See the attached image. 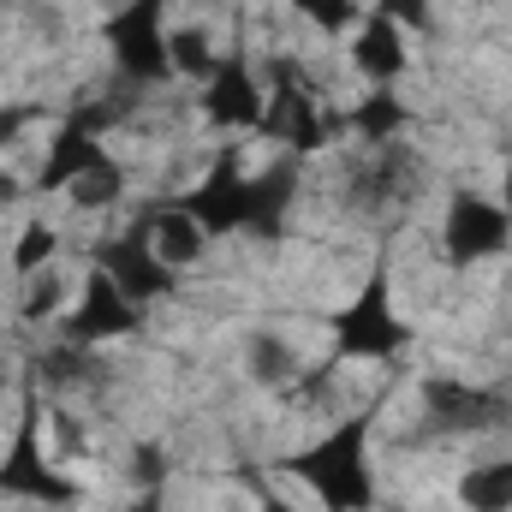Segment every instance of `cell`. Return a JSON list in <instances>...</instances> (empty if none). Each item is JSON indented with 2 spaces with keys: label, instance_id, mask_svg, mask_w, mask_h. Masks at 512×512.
Returning a JSON list of instances; mask_svg holds the SVG:
<instances>
[{
  "label": "cell",
  "instance_id": "d6986e66",
  "mask_svg": "<svg viewBox=\"0 0 512 512\" xmlns=\"http://www.w3.org/2000/svg\"><path fill=\"white\" fill-rule=\"evenodd\" d=\"M459 507L465 512H512V453L477 465L459 477Z\"/></svg>",
  "mask_w": 512,
  "mask_h": 512
},
{
  "label": "cell",
  "instance_id": "3957f363",
  "mask_svg": "<svg viewBox=\"0 0 512 512\" xmlns=\"http://www.w3.org/2000/svg\"><path fill=\"white\" fill-rule=\"evenodd\" d=\"M18 423H12V441L0 453V501H30V507H54V512H72L84 501V483L54 471L48 459V441H42V393L36 382L18 393Z\"/></svg>",
  "mask_w": 512,
  "mask_h": 512
},
{
  "label": "cell",
  "instance_id": "d6a6232c",
  "mask_svg": "<svg viewBox=\"0 0 512 512\" xmlns=\"http://www.w3.org/2000/svg\"><path fill=\"white\" fill-rule=\"evenodd\" d=\"M501 209H507V215H512V167H507V173H501Z\"/></svg>",
  "mask_w": 512,
  "mask_h": 512
},
{
  "label": "cell",
  "instance_id": "f1b7e54d",
  "mask_svg": "<svg viewBox=\"0 0 512 512\" xmlns=\"http://www.w3.org/2000/svg\"><path fill=\"white\" fill-rule=\"evenodd\" d=\"M245 483H251V495H256V512H304L298 501H286V495H280L262 471H245Z\"/></svg>",
  "mask_w": 512,
  "mask_h": 512
},
{
  "label": "cell",
  "instance_id": "44dd1931",
  "mask_svg": "<svg viewBox=\"0 0 512 512\" xmlns=\"http://www.w3.org/2000/svg\"><path fill=\"white\" fill-rule=\"evenodd\" d=\"M54 256H60V233H54L48 221H24V227H18V239H12V256H6V268H12L18 280H30V274L54 268Z\"/></svg>",
  "mask_w": 512,
  "mask_h": 512
},
{
  "label": "cell",
  "instance_id": "6da1fadb",
  "mask_svg": "<svg viewBox=\"0 0 512 512\" xmlns=\"http://www.w3.org/2000/svg\"><path fill=\"white\" fill-rule=\"evenodd\" d=\"M382 399H364L352 417H340L322 441H310L304 453H286L280 471L298 477L322 512H376L382 507V489H376V465H370V435H376V417H382Z\"/></svg>",
  "mask_w": 512,
  "mask_h": 512
},
{
  "label": "cell",
  "instance_id": "277c9868",
  "mask_svg": "<svg viewBox=\"0 0 512 512\" xmlns=\"http://www.w3.org/2000/svg\"><path fill=\"white\" fill-rule=\"evenodd\" d=\"M102 42L114 54V72L120 84H131L137 96L143 90H161L173 84V54H167V0H126L102 18Z\"/></svg>",
  "mask_w": 512,
  "mask_h": 512
},
{
  "label": "cell",
  "instance_id": "484cf974",
  "mask_svg": "<svg viewBox=\"0 0 512 512\" xmlns=\"http://www.w3.org/2000/svg\"><path fill=\"white\" fill-rule=\"evenodd\" d=\"M376 12H387L393 24H405L411 36H423V30L435 24V18H429V12H435V0H376Z\"/></svg>",
  "mask_w": 512,
  "mask_h": 512
},
{
  "label": "cell",
  "instance_id": "8992f818",
  "mask_svg": "<svg viewBox=\"0 0 512 512\" xmlns=\"http://www.w3.org/2000/svg\"><path fill=\"white\" fill-rule=\"evenodd\" d=\"M90 268H102L131 304H143V310L161 304V298H179V292H185V274H179L167 256H155L149 233H143L137 221H126L120 233H102V239L90 245Z\"/></svg>",
  "mask_w": 512,
  "mask_h": 512
},
{
  "label": "cell",
  "instance_id": "5bb4252c",
  "mask_svg": "<svg viewBox=\"0 0 512 512\" xmlns=\"http://www.w3.org/2000/svg\"><path fill=\"white\" fill-rule=\"evenodd\" d=\"M102 161H114L108 155V137L90 126L84 114H66L54 137H48V155H42V167L30 173V191L36 197H60V191H72L84 173H96Z\"/></svg>",
  "mask_w": 512,
  "mask_h": 512
},
{
  "label": "cell",
  "instance_id": "e0dca14e",
  "mask_svg": "<svg viewBox=\"0 0 512 512\" xmlns=\"http://www.w3.org/2000/svg\"><path fill=\"white\" fill-rule=\"evenodd\" d=\"M102 358L90 352V346H66V340H54L36 364H30V382L36 387H54L60 399H72V393H90V387H102Z\"/></svg>",
  "mask_w": 512,
  "mask_h": 512
},
{
  "label": "cell",
  "instance_id": "7402d4cb",
  "mask_svg": "<svg viewBox=\"0 0 512 512\" xmlns=\"http://www.w3.org/2000/svg\"><path fill=\"white\" fill-rule=\"evenodd\" d=\"M66 197H72L78 209H120V203H126V167H120V161H102V167L84 173Z\"/></svg>",
  "mask_w": 512,
  "mask_h": 512
},
{
  "label": "cell",
  "instance_id": "52a82bcc",
  "mask_svg": "<svg viewBox=\"0 0 512 512\" xmlns=\"http://www.w3.org/2000/svg\"><path fill=\"white\" fill-rule=\"evenodd\" d=\"M512 251V215L501 209V197L483 191H453L447 215H441V262L447 268H477Z\"/></svg>",
  "mask_w": 512,
  "mask_h": 512
},
{
  "label": "cell",
  "instance_id": "cb8c5ba5",
  "mask_svg": "<svg viewBox=\"0 0 512 512\" xmlns=\"http://www.w3.org/2000/svg\"><path fill=\"white\" fill-rule=\"evenodd\" d=\"M251 376H256V382L286 387L292 376H298V358L286 352V340H274V334H256V340H251Z\"/></svg>",
  "mask_w": 512,
  "mask_h": 512
},
{
  "label": "cell",
  "instance_id": "1f68e13d",
  "mask_svg": "<svg viewBox=\"0 0 512 512\" xmlns=\"http://www.w3.org/2000/svg\"><path fill=\"white\" fill-rule=\"evenodd\" d=\"M126 512H167V483L161 489H137L126 501Z\"/></svg>",
  "mask_w": 512,
  "mask_h": 512
},
{
  "label": "cell",
  "instance_id": "4316f807",
  "mask_svg": "<svg viewBox=\"0 0 512 512\" xmlns=\"http://www.w3.org/2000/svg\"><path fill=\"white\" fill-rule=\"evenodd\" d=\"M131 465H137V489H161L167 483V453L155 447V441H137V453H131Z\"/></svg>",
  "mask_w": 512,
  "mask_h": 512
},
{
  "label": "cell",
  "instance_id": "f546056e",
  "mask_svg": "<svg viewBox=\"0 0 512 512\" xmlns=\"http://www.w3.org/2000/svg\"><path fill=\"white\" fill-rule=\"evenodd\" d=\"M54 441H60V453H72V459H84L90 447H84V423L78 417H54Z\"/></svg>",
  "mask_w": 512,
  "mask_h": 512
},
{
  "label": "cell",
  "instance_id": "5b68a950",
  "mask_svg": "<svg viewBox=\"0 0 512 512\" xmlns=\"http://www.w3.org/2000/svg\"><path fill=\"white\" fill-rule=\"evenodd\" d=\"M298 60H268V114H262V126L256 137L262 143H274V149H286V155H298V161H310L316 149H328V137H334V120H328V108L316 102V90H310V78L298 84V72H292Z\"/></svg>",
  "mask_w": 512,
  "mask_h": 512
},
{
  "label": "cell",
  "instance_id": "30bf717a",
  "mask_svg": "<svg viewBox=\"0 0 512 512\" xmlns=\"http://www.w3.org/2000/svg\"><path fill=\"white\" fill-rule=\"evenodd\" d=\"M507 423L512 405L495 387H471L453 382V376L423 382V435H489V429H507Z\"/></svg>",
  "mask_w": 512,
  "mask_h": 512
},
{
  "label": "cell",
  "instance_id": "2e32d148",
  "mask_svg": "<svg viewBox=\"0 0 512 512\" xmlns=\"http://www.w3.org/2000/svg\"><path fill=\"white\" fill-rule=\"evenodd\" d=\"M131 221L149 233V245H155V256H167L179 274L203 256V245H209V233L179 209V197H143L137 209H131Z\"/></svg>",
  "mask_w": 512,
  "mask_h": 512
},
{
  "label": "cell",
  "instance_id": "9a60e30c",
  "mask_svg": "<svg viewBox=\"0 0 512 512\" xmlns=\"http://www.w3.org/2000/svg\"><path fill=\"white\" fill-rule=\"evenodd\" d=\"M352 72L370 90H399V78L411 72V30L370 6L352 30Z\"/></svg>",
  "mask_w": 512,
  "mask_h": 512
},
{
  "label": "cell",
  "instance_id": "7c38bea8",
  "mask_svg": "<svg viewBox=\"0 0 512 512\" xmlns=\"http://www.w3.org/2000/svg\"><path fill=\"white\" fill-rule=\"evenodd\" d=\"M245 179H251L245 155H239V149H221L215 167H209L191 191H179V209H185L209 239H233V233H245Z\"/></svg>",
  "mask_w": 512,
  "mask_h": 512
},
{
  "label": "cell",
  "instance_id": "83f0119b",
  "mask_svg": "<svg viewBox=\"0 0 512 512\" xmlns=\"http://www.w3.org/2000/svg\"><path fill=\"white\" fill-rule=\"evenodd\" d=\"M42 120V102H0V149Z\"/></svg>",
  "mask_w": 512,
  "mask_h": 512
},
{
  "label": "cell",
  "instance_id": "ba28073f",
  "mask_svg": "<svg viewBox=\"0 0 512 512\" xmlns=\"http://www.w3.org/2000/svg\"><path fill=\"white\" fill-rule=\"evenodd\" d=\"M197 114L221 131H251L256 137L262 114H268V84H262V72H256V60H251L245 42H233V48L215 60V72L197 84Z\"/></svg>",
  "mask_w": 512,
  "mask_h": 512
},
{
  "label": "cell",
  "instance_id": "d4e9b609",
  "mask_svg": "<svg viewBox=\"0 0 512 512\" xmlns=\"http://www.w3.org/2000/svg\"><path fill=\"white\" fill-rule=\"evenodd\" d=\"M60 304H66V280L54 268L24 280V322H48V316H60Z\"/></svg>",
  "mask_w": 512,
  "mask_h": 512
},
{
  "label": "cell",
  "instance_id": "4dcf8cb0",
  "mask_svg": "<svg viewBox=\"0 0 512 512\" xmlns=\"http://www.w3.org/2000/svg\"><path fill=\"white\" fill-rule=\"evenodd\" d=\"M24 197H36V191H30V179H18L12 167H0V209H18Z\"/></svg>",
  "mask_w": 512,
  "mask_h": 512
},
{
  "label": "cell",
  "instance_id": "7a4b0ae2",
  "mask_svg": "<svg viewBox=\"0 0 512 512\" xmlns=\"http://www.w3.org/2000/svg\"><path fill=\"white\" fill-rule=\"evenodd\" d=\"M411 352H417V328L393 304V256H387V239H382L364 286L328 316V358L322 364H334V370L340 364H387L399 376L411 364Z\"/></svg>",
  "mask_w": 512,
  "mask_h": 512
},
{
  "label": "cell",
  "instance_id": "ac0fdd59",
  "mask_svg": "<svg viewBox=\"0 0 512 512\" xmlns=\"http://www.w3.org/2000/svg\"><path fill=\"white\" fill-rule=\"evenodd\" d=\"M411 126V108H405V96L399 90H370L352 114H346V131L364 143V149H382V143H399Z\"/></svg>",
  "mask_w": 512,
  "mask_h": 512
},
{
  "label": "cell",
  "instance_id": "ffe728a7",
  "mask_svg": "<svg viewBox=\"0 0 512 512\" xmlns=\"http://www.w3.org/2000/svg\"><path fill=\"white\" fill-rule=\"evenodd\" d=\"M167 54H173V78H191V84H203V78L215 72V60H221L203 24H179V30H167Z\"/></svg>",
  "mask_w": 512,
  "mask_h": 512
},
{
  "label": "cell",
  "instance_id": "9c48e42d",
  "mask_svg": "<svg viewBox=\"0 0 512 512\" xmlns=\"http://www.w3.org/2000/svg\"><path fill=\"white\" fill-rule=\"evenodd\" d=\"M137 334H143V304H131L102 268H84L78 304L60 310V340L96 352V346H120V340H137Z\"/></svg>",
  "mask_w": 512,
  "mask_h": 512
},
{
  "label": "cell",
  "instance_id": "4fadbf2b",
  "mask_svg": "<svg viewBox=\"0 0 512 512\" xmlns=\"http://www.w3.org/2000/svg\"><path fill=\"white\" fill-rule=\"evenodd\" d=\"M423 191V155L399 137V143H382L370 149V161L352 167V209H370V215H393L405 203H417Z\"/></svg>",
  "mask_w": 512,
  "mask_h": 512
},
{
  "label": "cell",
  "instance_id": "603a6c76",
  "mask_svg": "<svg viewBox=\"0 0 512 512\" xmlns=\"http://www.w3.org/2000/svg\"><path fill=\"white\" fill-rule=\"evenodd\" d=\"M304 24H316L322 36H352L364 18V0H286Z\"/></svg>",
  "mask_w": 512,
  "mask_h": 512
},
{
  "label": "cell",
  "instance_id": "8fae6325",
  "mask_svg": "<svg viewBox=\"0 0 512 512\" xmlns=\"http://www.w3.org/2000/svg\"><path fill=\"white\" fill-rule=\"evenodd\" d=\"M298 191H304V161L286 155V149H274V161H262L245 179V233L256 245H280L292 233Z\"/></svg>",
  "mask_w": 512,
  "mask_h": 512
}]
</instances>
